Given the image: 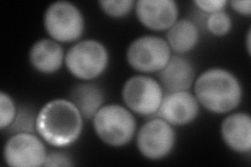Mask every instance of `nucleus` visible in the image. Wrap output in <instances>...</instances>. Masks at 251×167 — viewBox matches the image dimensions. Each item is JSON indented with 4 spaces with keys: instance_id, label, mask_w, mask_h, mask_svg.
<instances>
[{
    "instance_id": "18",
    "label": "nucleus",
    "mask_w": 251,
    "mask_h": 167,
    "mask_svg": "<svg viewBox=\"0 0 251 167\" xmlns=\"http://www.w3.org/2000/svg\"><path fill=\"white\" fill-rule=\"evenodd\" d=\"M205 27L211 35L223 37L230 31L232 20L225 11H220L207 15L205 19Z\"/></svg>"
},
{
    "instance_id": "23",
    "label": "nucleus",
    "mask_w": 251,
    "mask_h": 167,
    "mask_svg": "<svg viewBox=\"0 0 251 167\" xmlns=\"http://www.w3.org/2000/svg\"><path fill=\"white\" fill-rule=\"evenodd\" d=\"M230 5L232 9L241 14L249 16L251 14V1L250 0H232L230 2Z\"/></svg>"
},
{
    "instance_id": "6",
    "label": "nucleus",
    "mask_w": 251,
    "mask_h": 167,
    "mask_svg": "<svg viewBox=\"0 0 251 167\" xmlns=\"http://www.w3.org/2000/svg\"><path fill=\"white\" fill-rule=\"evenodd\" d=\"M122 95L131 112L141 116H152L158 112L164 92L159 82L153 77L135 75L125 83Z\"/></svg>"
},
{
    "instance_id": "8",
    "label": "nucleus",
    "mask_w": 251,
    "mask_h": 167,
    "mask_svg": "<svg viewBox=\"0 0 251 167\" xmlns=\"http://www.w3.org/2000/svg\"><path fill=\"white\" fill-rule=\"evenodd\" d=\"M136 142L138 150L144 157L150 160H160L174 148L176 134L169 122L155 118L139 129Z\"/></svg>"
},
{
    "instance_id": "17",
    "label": "nucleus",
    "mask_w": 251,
    "mask_h": 167,
    "mask_svg": "<svg viewBox=\"0 0 251 167\" xmlns=\"http://www.w3.org/2000/svg\"><path fill=\"white\" fill-rule=\"evenodd\" d=\"M36 119L37 114L33 109L27 106H21L17 110V114H16L13 123L6 130L12 135L19 133L34 134L35 132H37Z\"/></svg>"
},
{
    "instance_id": "22",
    "label": "nucleus",
    "mask_w": 251,
    "mask_h": 167,
    "mask_svg": "<svg viewBox=\"0 0 251 167\" xmlns=\"http://www.w3.org/2000/svg\"><path fill=\"white\" fill-rule=\"evenodd\" d=\"M73 165L74 162L67 155L57 152L47 154L44 162V166L46 167H67Z\"/></svg>"
},
{
    "instance_id": "21",
    "label": "nucleus",
    "mask_w": 251,
    "mask_h": 167,
    "mask_svg": "<svg viewBox=\"0 0 251 167\" xmlns=\"http://www.w3.org/2000/svg\"><path fill=\"white\" fill-rule=\"evenodd\" d=\"M194 3L201 12L207 15L224 11L225 5H227V1L225 0H196Z\"/></svg>"
},
{
    "instance_id": "13",
    "label": "nucleus",
    "mask_w": 251,
    "mask_h": 167,
    "mask_svg": "<svg viewBox=\"0 0 251 167\" xmlns=\"http://www.w3.org/2000/svg\"><path fill=\"white\" fill-rule=\"evenodd\" d=\"M221 135L226 145L237 153L245 154L251 149V118L247 113L227 116L221 124Z\"/></svg>"
},
{
    "instance_id": "20",
    "label": "nucleus",
    "mask_w": 251,
    "mask_h": 167,
    "mask_svg": "<svg viewBox=\"0 0 251 167\" xmlns=\"http://www.w3.org/2000/svg\"><path fill=\"white\" fill-rule=\"evenodd\" d=\"M17 110L10 95L3 91L0 92V129L9 128L17 114Z\"/></svg>"
},
{
    "instance_id": "12",
    "label": "nucleus",
    "mask_w": 251,
    "mask_h": 167,
    "mask_svg": "<svg viewBox=\"0 0 251 167\" xmlns=\"http://www.w3.org/2000/svg\"><path fill=\"white\" fill-rule=\"evenodd\" d=\"M158 73L159 84L168 93L188 91L195 81V67L183 54H172L168 64Z\"/></svg>"
},
{
    "instance_id": "9",
    "label": "nucleus",
    "mask_w": 251,
    "mask_h": 167,
    "mask_svg": "<svg viewBox=\"0 0 251 167\" xmlns=\"http://www.w3.org/2000/svg\"><path fill=\"white\" fill-rule=\"evenodd\" d=\"M46 156L44 143L31 133L12 135L3 149L4 161L12 167L44 166Z\"/></svg>"
},
{
    "instance_id": "10",
    "label": "nucleus",
    "mask_w": 251,
    "mask_h": 167,
    "mask_svg": "<svg viewBox=\"0 0 251 167\" xmlns=\"http://www.w3.org/2000/svg\"><path fill=\"white\" fill-rule=\"evenodd\" d=\"M198 114L199 102L195 95L180 91L164 94L156 115L171 125H185L193 122Z\"/></svg>"
},
{
    "instance_id": "3",
    "label": "nucleus",
    "mask_w": 251,
    "mask_h": 167,
    "mask_svg": "<svg viewBox=\"0 0 251 167\" xmlns=\"http://www.w3.org/2000/svg\"><path fill=\"white\" fill-rule=\"evenodd\" d=\"M92 120L98 137L110 146L128 144L136 132L135 117L129 109L120 105L103 106Z\"/></svg>"
},
{
    "instance_id": "16",
    "label": "nucleus",
    "mask_w": 251,
    "mask_h": 167,
    "mask_svg": "<svg viewBox=\"0 0 251 167\" xmlns=\"http://www.w3.org/2000/svg\"><path fill=\"white\" fill-rule=\"evenodd\" d=\"M199 37V28L195 22L190 19H180L168 29L166 41L172 51L184 54L195 48Z\"/></svg>"
},
{
    "instance_id": "4",
    "label": "nucleus",
    "mask_w": 251,
    "mask_h": 167,
    "mask_svg": "<svg viewBox=\"0 0 251 167\" xmlns=\"http://www.w3.org/2000/svg\"><path fill=\"white\" fill-rule=\"evenodd\" d=\"M108 62L107 48L97 40L77 42L65 54V64L69 72L82 81H91L103 74Z\"/></svg>"
},
{
    "instance_id": "5",
    "label": "nucleus",
    "mask_w": 251,
    "mask_h": 167,
    "mask_svg": "<svg viewBox=\"0 0 251 167\" xmlns=\"http://www.w3.org/2000/svg\"><path fill=\"white\" fill-rule=\"evenodd\" d=\"M44 27L54 41L70 43L80 39L85 22L81 11L68 1L51 3L44 14Z\"/></svg>"
},
{
    "instance_id": "19",
    "label": "nucleus",
    "mask_w": 251,
    "mask_h": 167,
    "mask_svg": "<svg viewBox=\"0 0 251 167\" xmlns=\"http://www.w3.org/2000/svg\"><path fill=\"white\" fill-rule=\"evenodd\" d=\"M99 4L104 13L112 18H123L128 16L135 6V2L132 0H103Z\"/></svg>"
},
{
    "instance_id": "15",
    "label": "nucleus",
    "mask_w": 251,
    "mask_h": 167,
    "mask_svg": "<svg viewBox=\"0 0 251 167\" xmlns=\"http://www.w3.org/2000/svg\"><path fill=\"white\" fill-rule=\"evenodd\" d=\"M70 101L80 111L83 118L91 120L104 106L105 95L99 86L92 83H80L70 91Z\"/></svg>"
},
{
    "instance_id": "14",
    "label": "nucleus",
    "mask_w": 251,
    "mask_h": 167,
    "mask_svg": "<svg viewBox=\"0 0 251 167\" xmlns=\"http://www.w3.org/2000/svg\"><path fill=\"white\" fill-rule=\"evenodd\" d=\"M29 62L37 71L44 74L57 72L65 62L63 47L52 39H41L29 50Z\"/></svg>"
},
{
    "instance_id": "2",
    "label": "nucleus",
    "mask_w": 251,
    "mask_h": 167,
    "mask_svg": "<svg viewBox=\"0 0 251 167\" xmlns=\"http://www.w3.org/2000/svg\"><path fill=\"white\" fill-rule=\"evenodd\" d=\"M195 97L209 112L224 114L238 108L242 100V86L233 73L222 68H210L196 79Z\"/></svg>"
},
{
    "instance_id": "7",
    "label": "nucleus",
    "mask_w": 251,
    "mask_h": 167,
    "mask_svg": "<svg viewBox=\"0 0 251 167\" xmlns=\"http://www.w3.org/2000/svg\"><path fill=\"white\" fill-rule=\"evenodd\" d=\"M172 50L166 40L157 36H144L135 39L127 50L128 64L144 73L159 72L168 64Z\"/></svg>"
},
{
    "instance_id": "1",
    "label": "nucleus",
    "mask_w": 251,
    "mask_h": 167,
    "mask_svg": "<svg viewBox=\"0 0 251 167\" xmlns=\"http://www.w3.org/2000/svg\"><path fill=\"white\" fill-rule=\"evenodd\" d=\"M83 116L73 101L50 100L37 113L36 131L42 139L54 147H66L81 136Z\"/></svg>"
},
{
    "instance_id": "24",
    "label": "nucleus",
    "mask_w": 251,
    "mask_h": 167,
    "mask_svg": "<svg viewBox=\"0 0 251 167\" xmlns=\"http://www.w3.org/2000/svg\"><path fill=\"white\" fill-rule=\"evenodd\" d=\"M246 46H247V52L250 54V30L248 31V34H247V38H246Z\"/></svg>"
},
{
    "instance_id": "11",
    "label": "nucleus",
    "mask_w": 251,
    "mask_h": 167,
    "mask_svg": "<svg viewBox=\"0 0 251 167\" xmlns=\"http://www.w3.org/2000/svg\"><path fill=\"white\" fill-rule=\"evenodd\" d=\"M135 14L149 29L167 30L178 20V5L173 0H138Z\"/></svg>"
}]
</instances>
